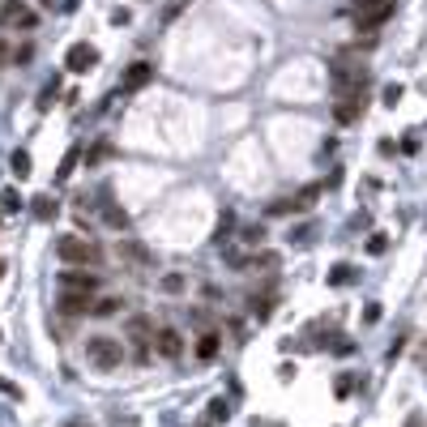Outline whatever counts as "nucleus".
<instances>
[{
    "mask_svg": "<svg viewBox=\"0 0 427 427\" xmlns=\"http://www.w3.org/2000/svg\"><path fill=\"white\" fill-rule=\"evenodd\" d=\"M56 252H60V261H68V265H86V269L103 265V248H98L94 240H86V235H60V240H56Z\"/></svg>",
    "mask_w": 427,
    "mask_h": 427,
    "instance_id": "f257e3e1",
    "label": "nucleus"
},
{
    "mask_svg": "<svg viewBox=\"0 0 427 427\" xmlns=\"http://www.w3.org/2000/svg\"><path fill=\"white\" fill-rule=\"evenodd\" d=\"M393 4L398 0H355L351 4V21L359 26V34H372L376 26H385L393 17Z\"/></svg>",
    "mask_w": 427,
    "mask_h": 427,
    "instance_id": "f03ea898",
    "label": "nucleus"
},
{
    "mask_svg": "<svg viewBox=\"0 0 427 427\" xmlns=\"http://www.w3.org/2000/svg\"><path fill=\"white\" fill-rule=\"evenodd\" d=\"M364 107H368V81H364V86H351V90L338 94V103H334V120H338V124H359Z\"/></svg>",
    "mask_w": 427,
    "mask_h": 427,
    "instance_id": "7ed1b4c3",
    "label": "nucleus"
},
{
    "mask_svg": "<svg viewBox=\"0 0 427 427\" xmlns=\"http://www.w3.org/2000/svg\"><path fill=\"white\" fill-rule=\"evenodd\" d=\"M86 359H90L98 372H111V368L124 364V346H120L115 338H90V342H86Z\"/></svg>",
    "mask_w": 427,
    "mask_h": 427,
    "instance_id": "20e7f679",
    "label": "nucleus"
},
{
    "mask_svg": "<svg viewBox=\"0 0 427 427\" xmlns=\"http://www.w3.org/2000/svg\"><path fill=\"white\" fill-rule=\"evenodd\" d=\"M321 201V184H308V188H299L295 197H278V201H269V218H287V214H304V210H312Z\"/></svg>",
    "mask_w": 427,
    "mask_h": 427,
    "instance_id": "39448f33",
    "label": "nucleus"
},
{
    "mask_svg": "<svg viewBox=\"0 0 427 427\" xmlns=\"http://www.w3.org/2000/svg\"><path fill=\"white\" fill-rule=\"evenodd\" d=\"M94 64H98L94 43H73V47L64 51V68H68V73H90Z\"/></svg>",
    "mask_w": 427,
    "mask_h": 427,
    "instance_id": "423d86ee",
    "label": "nucleus"
},
{
    "mask_svg": "<svg viewBox=\"0 0 427 427\" xmlns=\"http://www.w3.org/2000/svg\"><path fill=\"white\" fill-rule=\"evenodd\" d=\"M60 287H64V291H86V295H90V291H98V274L86 269V265H68V269L60 274Z\"/></svg>",
    "mask_w": 427,
    "mask_h": 427,
    "instance_id": "0eeeda50",
    "label": "nucleus"
},
{
    "mask_svg": "<svg viewBox=\"0 0 427 427\" xmlns=\"http://www.w3.org/2000/svg\"><path fill=\"white\" fill-rule=\"evenodd\" d=\"M150 77H154L150 60H133V64L124 68V81H120V94H137V90H145V86H150Z\"/></svg>",
    "mask_w": 427,
    "mask_h": 427,
    "instance_id": "6e6552de",
    "label": "nucleus"
},
{
    "mask_svg": "<svg viewBox=\"0 0 427 427\" xmlns=\"http://www.w3.org/2000/svg\"><path fill=\"white\" fill-rule=\"evenodd\" d=\"M154 346H158V355H163V359H180V351H184V338H180V329L163 325V329L154 334Z\"/></svg>",
    "mask_w": 427,
    "mask_h": 427,
    "instance_id": "1a4fd4ad",
    "label": "nucleus"
},
{
    "mask_svg": "<svg viewBox=\"0 0 427 427\" xmlns=\"http://www.w3.org/2000/svg\"><path fill=\"white\" fill-rule=\"evenodd\" d=\"M64 317H90V295L86 291H60V304H56Z\"/></svg>",
    "mask_w": 427,
    "mask_h": 427,
    "instance_id": "9d476101",
    "label": "nucleus"
},
{
    "mask_svg": "<svg viewBox=\"0 0 427 427\" xmlns=\"http://www.w3.org/2000/svg\"><path fill=\"white\" fill-rule=\"evenodd\" d=\"M115 252H120V261H128V265H150V252H145L141 244H133V240H120Z\"/></svg>",
    "mask_w": 427,
    "mask_h": 427,
    "instance_id": "9b49d317",
    "label": "nucleus"
},
{
    "mask_svg": "<svg viewBox=\"0 0 427 427\" xmlns=\"http://www.w3.org/2000/svg\"><path fill=\"white\" fill-rule=\"evenodd\" d=\"M30 214H34L38 222H51V218L60 214V205H56V197H34V201H30Z\"/></svg>",
    "mask_w": 427,
    "mask_h": 427,
    "instance_id": "f8f14e48",
    "label": "nucleus"
},
{
    "mask_svg": "<svg viewBox=\"0 0 427 427\" xmlns=\"http://www.w3.org/2000/svg\"><path fill=\"white\" fill-rule=\"evenodd\" d=\"M103 222H107V227H115V231H128V222H133V218H128L115 201H103Z\"/></svg>",
    "mask_w": 427,
    "mask_h": 427,
    "instance_id": "ddd939ff",
    "label": "nucleus"
},
{
    "mask_svg": "<svg viewBox=\"0 0 427 427\" xmlns=\"http://www.w3.org/2000/svg\"><path fill=\"white\" fill-rule=\"evenodd\" d=\"M77 163H81V145H68V150H64V158H60V167H56V180H68Z\"/></svg>",
    "mask_w": 427,
    "mask_h": 427,
    "instance_id": "4468645a",
    "label": "nucleus"
},
{
    "mask_svg": "<svg viewBox=\"0 0 427 427\" xmlns=\"http://www.w3.org/2000/svg\"><path fill=\"white\" fill-rule=\"evenodd\" d=\"M218 346H222V338L205 329V334L197 338V359H214V355H218Z\"/></svg>",
    "mask_w": 427,
    "mask_h": 427,
    "instance_id": "2eb2a0df",
    "label": "nucleus"
},
{
    "mask_svg": "<svg viewBox=\"0 0 427 427\" xmlns=\"http://www.w3.org/2000/svg\"><path fill=\"white\" fill-rule=\"evenodd\" d=\"M222 423H227V402L218 398V402L205 406V423H201V427H222Z\"/></svg>",
    "mask_w": 427,
    "mask_h": 427,
    "instance_id": "dca6fc26",
    "label": "nucleus"
},
{
    "mask_svg": "<svg viewBox=\"0 0 427 427\" xmlns=\"http://www.w3.org/2000/svg\"><path fill=\"white\" fill-rule=\"evenodd\" d=\"M9 163H13V175H17V180H26V175H30V154H26V150H13V158H9Z\"/></svg>",
    "mask_w": 427,
    "mask_h": 427,
    "instance_id": "f3484780",
    "label": "nucleus"
},
{
    "mask_svg": "<svg viewBox=\"0 0 427 427\" xmlns=\"http://www.w3.org/2000/svg\"><path fill=\"white\" fill-rule=\"evenodd\" d=\"M120 312V299L111 295V299H98V304H90V317H115Z\"/></svg>",
    "mask_w": 427,
    "mask_h": 427,
    "instance_id": "a211bd4d",
    "label": "nucleus"
},
{
    "mask_svg": "<svg viewBox=\"0 0 427 427\" xmlns=\"http://www.w3.org/2000/svg\"><path fill=\"white\" fill-rule=\"evenodd\" d=\"M329 282H334V287H346V282H355V269H351V265H334V269H329Z\"/></svg>",
    "mask_w": 427,
    "mask_h": 427,
    "instance_id": "6ab92c4d",
    "label": "nucleus"
},
{
    "mask_svg": "<svg viewBox=\"0 0 427 427\" xmlns=\"http://www.w3.org/2000/svg\"><path fill=\"white\" fill-rule=\"evenodd\" d=\"M17 205H21V197H17L13 188H4V192H0V214H13Z\"/></svg>",
    "mask_w": 427,
    "mask_h": 427,
    "instance_id": "aec40b11",
    "label": "nucleus"
},
{
    "mask_svg": "<svg viewBox=\"0 0 427 427\" xmlns=\"http://www.w3.org/2000/svg\"><path fill=\"white\" fill-rule=\"evenodd\" d=\"M34 21H38V17H34L30 9H17V13H13V26H17V30H30Z\"/></svg>",
    "mask_w": 427,
    "mask_h": 427,
    "instance_id": "412c9836",
    "label": "nucleus"
},
{
    "mask_svg": "<svg viewBox=\"0 0 427 427\" xmlns=\"http://www.w3.org/2000/svg\"><path fill=\"white\" fill-rule=\"evenodd\" d=\"M107 150H111V145H107V141H98V145H94V150H90V154H81V158H86V163H90V167H98V163H103V158H107Z\"/></svg>",
    "mask_w": 427,
    "mask_h": 427,
    "instance_id": "4be33fe9",
    "label": "nucleus"
},
{
    "mask_svg": "<svg viewBox=\"0 0 427 427\" xmlns=\"http://www.w3.org/2000/svg\"><path fill=\"white\" fill-rule=\"evenodd\" d=\"M334 393H338V398H351V393H355V376H338Z\"/></svg>",
    "mask_w": 427,
    "mask_h": 427,
    "instance_id": "5701e85b",
    "label": "nucleus"
},
{
    "mask_svg": "<svg viewBox=\"0 0 427 427\" xmlns=\"http://www.w3.org/2000/svg\"><path fill=\"white\" fill-rule=\"evenodd\" d=\"M107 427H141V419H137V415H111Z\"/></svg>",
    "mask_w": 427,
    "mask_h": 427,
    "instance_id": "b1692460",
    "label": "nucleus"
},
{
    "mask_svg": "<svg viewBox=\"0 0 427 427\" xmlns=\"http://www.w3.org/2000/svg\"><path fill=\"white\" fill-rule=\"evenodd\" d=\"M163 291H167V295L184 291V278H180V274H167V278H163Z\"/></svg>",
    "mask_w": 427,
    "mask_h": 427,
    "instance_id": "393cba45",
    "label": "nucleus"
},
{
    "mask_svg": "<svg viewBox=\"0 0 427 427\" xmlns=\"http://www.w3.org/2000/svg\"><path fill=\"white\" fill-rule=\"evenodd\" d=\"M385 248H389V240H385V235H372V240H368V252H372V257H381Z\"/></svg>",
    "mask_w": 427,
    "mask_h": 427,
    "instance_id": "a878e982",
    "label": "nucleus"
},
{
    "mask_svg": "<svg viewBox=\"0 0 427 427\" xmlns=\"http://www.w3.org/2000/svg\"><path fill=\"white\" fill-rule=\"evenodd\" d=\"M56 94H60V81H51V86H47V90H43V94H38V107H47V103H51V98H56Z\"/></svg>",
    "mask_w": 427,
    "mask_h": 427,
    "instance_id": "bb28decb",
    "label": "nucleus"
},
{
    "mask_svg": "<svg viewBox=\"0 0 427 427\" xmlns=\"http://www.w3.org/2000/svg\"><path fill=\"white\" fill-rule=\"evenodd\" d=\"M184 4H188V0H171V4H167V13H163V21H171L175 13H184Z\"/></svg>",
    "mask_w": 427,
    "mask_h": 427,
    "instance_id": "cd10ccee",
    "label": "nucleus"
},
{
    "mask_svg": "<svg viewBox=\"0 0 427 427\" xmlns=\"http://www.w3.org/2000/svg\"><path fill=\"white\" fill-rule=\"evenodd\" d=\"M364 321H368V325H376V321H381V308H376V304H368V312H364Z\"/></svg>",
    "mask_w": 427,
    "mask_h": 427,
    "instance_id": "c85d7f7f",
    "label": "nucleus"
},
{
    "mask_svg": "<svg viewBox=\"0 0 427 427\" xmlns=\"http://www.w3.org/2000/svg\"><path fill=\"white\" fill-rule=\"evenodd\" d=\"M0 64H9V43L0 38Z\"/></svg>",
    "mask_w": 427,
    "mask_h": 427,
    "instance_id": "c756f323",
    "label": "nucleus"
},
{
    "mask_svg": "<svg viewBox=\"0 0 427 427\" xmlns=\"http://www.w3.org/2000/svg\"><path fill=\"white\" fill-rule=\"evenodd\" d=\"M406 427H423V419H419V415H411V419H406Z\"/></svg>",
    "mask_w": 427,
    "mask_h": 427,
    "instance_id": "7c9ffc66",
    "label": "nucleus"
},
{
    "mask_svg": "<svg viewBox=\"0 0 427 427\" xmlns=\"http://www.w3.org/2000/svg\"><path fill=\"white\" fill-rule=\"evenodd\" d=\"M64 427H90V423H81V419H77V423H64Z\"/></svg>",
    "mask_w": 427,
    "mask_h": 427,
    "instance_id": "2f4dec72",
    "label": "nucleus"
},
{
    "mask_svg": "<svg viewBox=\"0 0 427 427\" xmlns=\"http://www.w3.org/2000/svg\"><path fill=\"white\" fill-rule=\"evenodd\" d=\"M4 269H9V265H4V261H0V278H4Z\"/></svg>",
    "mask_w": 427,
    "mask_h": 427,
    "instance_id": "473e14b6",
    "label": "nucleus"
},
{
    "mask_svg": "<svg viewBox=\"0 0 427 427\" xmlns=\"http://www.w3.org/2000/svg\"><path fill=\"white\" fill-rule=\"evenodd\" d=\"M0 342H4V334H0Z\"/></svg>",
    "mask_w": 427,
    "mask_h": 427,
    "instance_id": "72a5a7b5",
    "label": "nucleus"
}]
</instances>
